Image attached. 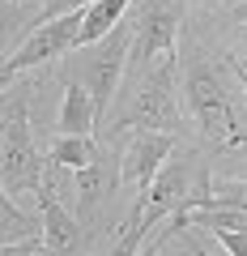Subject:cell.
<instances>
[{"label": "cell", "mask_w": 247, "mask_h": 256, "mask_svg": "<svg viewBox=\"0 0 247 256\" xmlns=\"http://www.w3.org/2000/svg\"><path fill=\"white\" fill-rule=\"evenodd\" d=\"M183 107L196 120L201 141L213 154L247 150V132H243V120L235 111V98H230L226 82H222L218 64L205 60V56H192L183 64Z\"/></svg>", "instance_id": "6da1fadb"}, {"label": "cell", "mask_w": 247, "mask_h": 256, "mask_svg": "<svg viewBox=\"0 0 247 256\" xmlns=\"http://www.w3.org/2000/svg\"><path fill=\"white\" fill-rule=\"evenodd\" d=\"M141 201H145V196H141ZM141 201L132 205L128 222L119 226V235H115V244H111V252H107V256H141V239L149 235V230L141 226Z\"/></svg>", "instance_id": "4fadbf2b"}, {"label": "cell", "mask_w": 247, "mask_h": 256, "mask_svg": "<svg viewBox=\"0 0 247 256\" xmlns=\"http://www.w3.org/2000/svg\"><path fill=\"white\" fill-rule=\"evenodd\" d=\"M179 4H201V9H213V4H222V0H179Z\"/></svg>", "instance_id": "2e32d148"}, {"label": "cell", "mask_w": 247, "mask_h": 256, "mask_svg": "<svg viewBox=\"0 0 247 256\" xmlns=\"http://www.w3.org/2000/svg\"><path fill=\"white\" fill-rule=\"evenodd\" d=\"M85 13H90V9H77V13H68V18H55V22H47V26H38L34 34L4 60V68H0V86H13L26 68L51 64V60H60V56H68L73 47H81Z\"/></svg>", "instance_id": "5b68a950"}, {"label": "cell", "mask_w": 247, "mask_h": 256, "mask_svg": "<svg viewBox=\"0 0 247 256\" xmlns=\"http://www.w3.org/2000/svg\"><path fill=\"white\" fill-rule=\"evenodd\" d=\"M0 235H4V248H13V244H34V239H43V218H38V214L17 210V201L4 196V201H0Z\"/></svg>", "instance_id": "7c38bea8"}, {"label": "cell", "mask_w": 247, "mask_h": 256, "mask_svg": "<svg viewBox=\"0 0 247 256\" xmlns=\"http://www.w3.org/2000/svg\"><path fill=\"white\" fill-rule=\"evenodd\" d=\"M137 38H132V77L149 73L162 56H175V43H179V0H145V9L137 13Z\"/></svg>", "instance_id": "8992f818"}, {"label": "cell", "mask_w": 247, "mask_h": 256, "mask_svg": "<svg viewBox=\"0 0 247 256\" xmlns=\"http://www.w3.org/2000/svg\"><path fill=\"white\" fill-rule=\"evenodd\" d=\"M230 18H235V22H247V0H243V4H235V9H230Z\"/></svg>", "instance_id": "9a60e30c"}, {"label": "cell", "mask_w": 247, "mask_h": 256, "mask_svg": "<svg viewBox=\"0 0 247 256\" xmlns=\"http://www.w3.org/2000/svg\"><path fill=\"white\" fill-rule=\"evenodd\" d=\"M243 73H247V68H243Z\"/></svg>", "instance_id": "d6986e66"}, {"label": "cell", "mask_w": 247, "mask_h": 256, "mask_svg": "<svg viewBox=\"0 0 247 256\" xmlns=\"http://www.w3.org/2000/svg\"><path fill=\"white\" fill-rule=\"evenodd\" d=\"M115 158H119V154H111V158H107V141H102L98 162H90L85 171H77V175H73L77 218H81V222H94V218H98V205L107 201L111 192H115V184H124V180H119V162H115Z\"/></svg>", "instance_id": "9c48e42d"}, {"label": "cell", "mask_w": 247, "mask_h": 256, "mask_svg": "<svg viewBox=\"0 0 247 256\" xmlns=\"http://www.w3.org/2000/svg\"><path fill=\"white\" fill-rule=\"evenodd\" d=\"M235 73H239V82H243V90H247V73H243V64H235Z\"/></svg>", "instance_id": "e0dca14e"}, {"label": "cell", "mask_w": 247, "mask_h": 256, "mask_svg": "<svg viewBox=\"0 0 247 256\" xmlns=\"http://www.w3.org/2000/svg\"><path fill=\"white\" fill-rule=\"evenodd\" d=\"M38 210H43V252L47 256H81L85 222L73 218V214L60 205L51 171H47V184H43V192H38Z\"/></svg>", "instance_id": "ba28073f"}, {"label": "cell", "mask_w": 247, "mask_h": 256, "mask_svg": "<svg viewBox=\"0 0 247 256\" xmlns=\"http://www.w3.org/2000/svg\"><path fill=\"white\" fill-rule=\"evenodd\" d=\"M175 60H179V56H162L149 73L132 77L124 102H119V107L107 116V124L98 128L102 141H115V137H124V132H179Z\"/></svg>", "instance_id": "7a4b0ae2"}, {"label": "cell", "mask_w": 247, "mask_h": 256, "mask_svg": "<svg viewBox=\"0 0 247 256\" xmlns=\"http://www.w3.org/2000/svg\"><path fill=\"white\" fill-rule=\"evenodd\" d=\"M55 128H60V137H90L94 128H98V107H94L90 90L81 82H73V77L64 86V102H60Z\"/></svg>", "instance_id": "30bf717a"}, {"label": "cell", "mask_w": 247, "mask_h": 256, "mask_svg": "<svg viewBox=\"0 0 247 256\" xmlns=\"http://www.w3.org/2000/svg\"><path fill=\"white\" fill-rule=\"evenodd\" d=\"M30 90L13 86L9 102H4V141H0V184L4 196H21V192H43L47 166L38 162V146L30 132Z\"/></svg>", "instance_id": "3957f363"}, {"label": "cell", "mask_w": 247, "mask_h": 256, "mask_svg": "<svg viewBox=\"0 0 247 256\" xmlns=\"http://www.w3.org/2000/svg\"><path fill=\"white\" fill-rule=\"evenodd\" d=\"M132 38H137V22H119L107 38L90 47H77V64H73V82H81L90 90L94 107H98V124H107V111L119 94V82H124V68L132 60Z\"/></svg>", "instance_id": "277c9868"}, {"label": "cell", "mask_w": 247, "mask_h": 256, "mask_svg": "<svg viewBox=\"0 0 247 256\" xmlns=\"http://www.w3.org/2000/svg\"><path fill=\"white\" fill-rule=\"evenodd\" d=\"M90 4H98V0H47V9L34 18V26H47V22H55V18H68V13H77V9H90Z\"/></svg>", "instance_id": "5bb4252c"}, {"label": "cell", "mask_w": 247, "mask_h": 256, "mask_svg": "<svg viewBox=\"0 0 247 256\" xmlns=\"http://www.w3.org/2000/svg\"><path fill=\"white\" fill-rule=\"evenodd\" d=\"M98 154H102V146L94 137H55L51 150H47V166H51V171L77 175L90 162H98Z\"/></svg>", "instance_id": "8fae6325"}, {"label": "cell", "mask_w": 247, "mask_h": 256, "mask_svg": "<svg viewBox=\"0 0 247 256\" xmlns=\"http://www.w3.org/2000/svg\"><path fill=\"white\" fill-rule=\"evenodd\" d=\"M171 150H175V132H132L124 154H119V180L141 188V196H145L158 171L166 166Z\"/></svg>", "instance_id": "52a82bcc"}, {"label": "cell", "mask_w": 247, "mask_h": 256, "mask_svg": "<svg viewBox=\"0 0 247 256\" xmlns=\"http://www.w3.org/2000/svg\"><path fill=\"white\" fill-rule=\"evenodd\" d=\"M192 252H196V256H209V252H205V248H201V244H192Z\"/></svg>", "instance_id": "ac0fdd59"}]
</instances>
